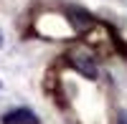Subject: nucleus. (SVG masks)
I'll list each match as a JSON object with an SVG mask.
<instances>
[{
  "mask_svg": "<svg viewBox=\"0 0 127 124\" xmlns=\"http://www.w3.org/2000/svg\"><path fill=\"white\" fill-rule=\"evenodd\" d=\"M3 124H38V117L31 109H13L3 117Z\"/></svg>",
  "mask_w": 127,
  "mask_h": 124,
  "instance_id": "1",
  "label": "nucleus"
},
{
  "mask_svg": "<svg viewBox=\"0 0 127 124\" xmlns=\"http://www.w3.org/2000/svg\"><path fill=\"white\" fill-rule=\"evenodd\" d=\"M66 13L71 15V20H74V25H76V28H87V25H92V15H87L84 10H79V8H69Z\"/></svg>",
  "mask_w": 127,
  "mask_h": 124,
  "instance_id": "2",
  "label": "nucleus"
},
{
  "mask_svg": "<svg viewBox=\"0 0 127 124\" xmlns=\"http://www.w3.org/2000/svg\"><path fill=\"white\" fill-rule=\"evenodd\" d=\"M120 124H127V114H120Z\"/></svg>",
  "mask_w": 127,
  "mask_h": 124,
  "instance_id": "3",
  "label": "nucleus"
},
{
  "mask_svg": "<svg viewBox=\"0 0 127 124\" xmlns=\"http://www.w3.org/2000/svg\"><path fill=\"white\" fill-rule=\"evenodd\" d=\"M0 43H3V38H0Z\"/></svg>",
  "mask_w": 127,
  "mask_h": 124,
  "instance_id": "4",
  "label": "nucleus"
}]
</instances>
